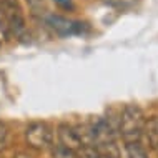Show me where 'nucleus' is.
<instances>
[{
    "instance_id": "2",
    "label": "nucleus",
    "mask_w": 158,
    "mask_h": 158,
    "mask_svg": "<svg viewBox=\"0 0 158 158\" xmlns=\"http://www.w3.org/2000/svg\"><path fill=\"white\" fill-rule=\"evenodd\" d=\"M145 113L138 105H125L118 120V133L125 143L140 142L145 128Z\"/></svg>"
},
{
    "instance_id": "9",
    "label": "nucleus",
    "mask_w": 158,
    "mask_h": 158,
    "mask_svg": "<svg viewBox=\"0 0 158 158\" xmlns=\"http://www.w3.org/2000/svg\"><path fill=\"white\" fill-rule=\"evenodd\" d=\"M50 153H52V158H78V153L77 152L62 147L58 143H53L50 147Z\"/></svg>"
},
{
    "instance_id": "12",
    "label": "nucleus",
    "mask_w": 158,
    "mask_h": 158,
    "mask_svg": "<svg viewBox=\"0 0 158 158\" xmlns=\"http://www.w3.org/2000/svg\"><path fill=\"white\" fill-rule=\"evenodd\" d=\"M55 3H57L58 7L65 8V10H72V8H73V3H72V0H55Z\"/></svg>"
},
{
    "instance_id": "8",
    "label": "nucleus",
    "mask_w": 158,
    "mask_h": 158,
    "mask_svg": "<svg viewBox=\"0 0 158 158\" xmlns=\"http://www.w3.org/2000/svg\"><path fill=\"white\" fill-rule=\"evenodd\" d=\"M125 152H127V158H150L142 142L125 143Z\"/></svg>"
},
{
    "instance_id": "7",
    "label": "nucleus",
    "mask_w": 158,
    "mask_h": 158,
    "mask_svg": "<svg viewBox=\"0 0 158 158\" xmlns=\"http://www.w3.org/2000/svg\"><path fill=\"white\" fill-rule=\"evenodd\" d=\"M143 135L147 136V142H148V145H150V148L153 152L158 153V115L150 117L147 122H145Z\"/></svg>"
},
{
    "instance_id": "10",
    "label": "nucleus",
    "mask_w": 158,
    "mask_h": 158,
    "mask_svg": "<svg viewBox=\"0 0 158 158\" xmlns=\"http://www.w3.org/2000/svg\"><path fill=\"white\" fill-rule=\"evenodd\" d=\"M78 158H110V156H106V155H103V153H100L97 148H93L92 145H85V147L80 148Z\"/></svg>"
},
{
    "instance_id": "3",
    "label": "nucleus",
    "mask_w": 158,
    "mask_h": 158,
    "mask_svg": "<svg viewBox=\"0 0 158 158\" xmlns=\"http://www.w3.org/2000/svg\"><path fill=\"white\" fill-rule=\"evenodd\" d=\"M0 32L7 40L22 37L25 32V19L19 0H0Z\"/></svg>"
},
{
    "instance_id": "11",
    "label": "nucleus",
    "mask_w": 158,
    "mask_h": 158,
    "mask_svg": "<svg viewBox=\"0 0 158 158\" xmlns=\"http://www.w3.org/2000/svg\"><path fill=\"white\" fill-rule=\"evenodd\" d=\"M7 142H8V128H7L5 123L0 120V152L5 150Z\"/></svg>"
},
{
    "instance_id": "1",
    "label": "nucleus",
    "mask_w": 158,
    "mask_h": 158,
    "mask_svg": "<svg viewBox=\"0 0 158 158\" xmlns=\"http://www.w3.org/2000/svg\"><path fill=\"white\" fill-rule=\"evenodd\" d=\"M87 133H88V145L97 148L100 153L110 158H120L117 138L112 125L102 117H97L87 123Z\"/></svg>"
},
{
    "instance_id": "5",
    "label": "nucleus",
    "mask_w": 158,
    "mask_h": 158,
    "mask_svg": "<svg viewBox=\"0 0 158 158\" xmlns=\"http://www.w3.org/2000/svg\"><path fill=\"white\" fill-rule=\"evenodd\" d=\"M47 25H48L55 33H58L60 37L80 35L85 28V23L75 22V20H70V19L62 17V15H48L47 17Z\"/></svg>"
},
{
    "instance_id": "6",
    "label": "nucleus",
    "mask_w": 158,
    "mask_h": 158,
    "mask_svg": "<svg viewBox=\"0 0 158 158\" xmlns=\"http://www.w3.org/2000/svg\"><path fill=\"white\" fill-rule=\"evenodd\" d=\"M57 136H58V145L65 148H70L78 153L80 148H82V142H80L78 131H77V127H72L68 123H60L57 127Z\"/></svg>"
},
{
    "instance_id": "13",
    "label": "nucleus",
    "mask_w": 158,
    "mask_h": 158,
    "mask_svg": "<svg viewBox=\"0 0 158 158\" xmlns=\"http://www.w3.org/2000/svg\"><path fill=\"white\" fill-rule=\"evenodd\" d=\"M106 2L113 3V5H118V7H123V5H127V3H131L133 0H106Z\"/></svg>"
},
{
    "instance_id": "4",
    "label": "nucleus",
    "mask_w": 158,
    "mask_h": 158,
    "mask_svg": "<svg viewBox=\"0 0 158 158\" xmlns=\"http://www.w3.org/2000/svg\"><path fill=\"white\" fill-rule=\"evenodd\" d=\"M25 142L33 150H50L53 145V128L47 122H32L25 128Z\"/></svg>"
}]
</instances>
